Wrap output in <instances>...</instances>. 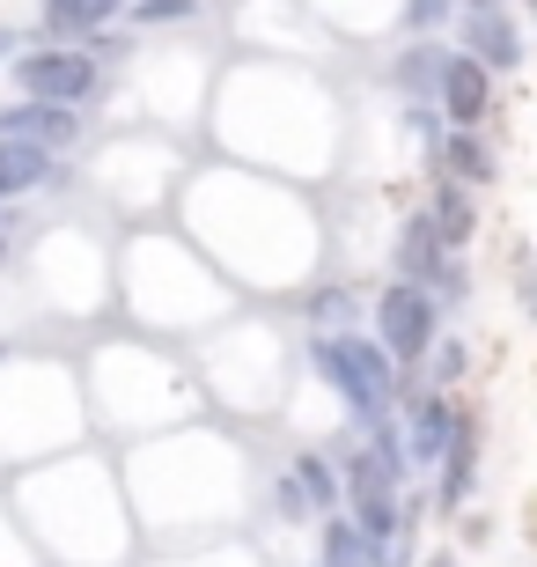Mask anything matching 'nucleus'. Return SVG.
Segmentation results:
<instances>
[{"instance_id":"nucleus-1","label":"nucleus","mask_w":537,"mask_h":567,"mask_svg":"<svg viewBox=\"0 0 537 567\" xmlns=\"http://www.w3.org/2000/svg\"><path fill=\"white\" fill-rule=\"evenodd\" d=\"M310 361L324 369L331 391H347V405L361 413L369 427L391 421V399H397V361L383 354V347H369V339H317Z\"/></svg>"},{"instance_id":"nucleus-2","label":"nucleus","mask_w":537,"mask_h":567,"mask_svg":"<svg viewBox=\"0 0 537 567\" xmlns=\"http://www.w3.org/2000/svg\"><path fill=\"white\" fill-rule=\"evenodd\" d=\"M397 472L383 457H375V450H361V457L347 464V494H353V530H361V538H369L375 553H383V560H397Z\"/></svg>"},{"instance_id":"nucleus-3","label":"nucleus","mask_w":537,"mask_h":567,"mask_svg":"<svg viewBox=\"0 0 537 567\" xmlns=\"http://www.w3.org/2000/svg\"><path fill=\"white\" fill-rule=\"evenodd\" d=\"M16 89L30 96V104H82L89 89H96V60L89 52H74V44H60V52H30V60H16Z\"/></svg>"},{"instance_id":"nucleus-4","label":"nucleus","mask_w":537,"mask_h":567,"mask_svg":"<svg viewBox=\"0 0 537 567\" xmlns=\"http://www.w3.org/2000/svg\"><path fill=\"white\" fill-rule=\"evenodd\" d=\"M375 324H383V354L413 369V361H427V347H434V295L413 288V280H397V288L375 302Z\"/></svg>"},{"instance_id":"nucleus-5","label":"nucleus","mask_w":537,"mask_h":567,"mask_svg":"<svg viewBox=\"0 0 537 567\" xmlns=\"http://www.w3.org/2000/svg\"><path fill=\"white\" fill-rule=\"evenodd\" d=\"M434 96H442V111H450L456 126H478V118H486V96H494V74H486L472 52H450V66H442Z\"/></svg>"},{"instance_id":"nucleus-6","label":"nucleus","mask_w":537,"mask_h":567,"mask_svg":"<svg viewBox=\"0 0 537 567\" xmlns=\"http://www.w3.org/2000/svg\"><path fill=\"white\" fill-rule=\"evenodd\" d=\"M397 274L413 280V288H456V274H442V229H434L427 214H413L405 221V236H397Z\"/></svg>"},{"instance_id":"nucleus-7","label":"nucleus","mask_w":537,"mask_h":567,"mask_svg":"<svg viewBox=\"0 0 537 567\" xmlns=\"http://www.w3.org/2000/svg\"><path fill=\"white\" fill-rule=\"evenodd\" d=\"M464 52H472L478 66L508 74V66L523 60V38H516V22L500 16V8H472V16H464Z\"/></svg>"},{"instance_id":"nucleus-8","label":"nucleus","mask_w":537,"mask_h":567,"mask_svg":"<svg viewBox=\"0 0 537 567\" xmlns=\"http://www.w3.org/2000/svg\"><path fill=\"white\" fill-rule=\"evenodd\" d=\"M472 464H478V421H472V413H456L450 450H442V508L472 502Z\"/></svg>"},{"instance_id":"nucleus-9","label":"nucleus","mask_w":537,"mask_h":567,"mask_svg":"<svg viewBox=\"0 0 537 567\" xmlns=\"http://www.w3.org/2000/svg\"><path fill=\"white\" fill-rule=\"evenodd\" d=\"M0 141H38V147H66L74 141V111L66 104H22L0 118Z\"/></svg>"},{"instance_id":"nucleus-10","label":"nucleus","mask_w":537,"mask_h":567,"mask_svg":"<svg viewBox=\"0 0 537 567\" xmlns=\"http://www.w3.org/2000/svg\"><path fill=\"white\" fill-rule=\"evenodd\" d=\"M450 427H456V413L427 391V399L413 405V435H405V457H413V464H442V450H450Z\"/></svg>"},{"instance_id":"nucleus-11","label":"nucleus","mask_w":537,"mask_h":567,"mask_svg":"<svg viewBox=\"0 0 537 567\" xmlns=\"http://www.w3.org/2000/svg\"><path fill=\"white\" fill-rule=\"evenodd\" d=\"M44 169H52V147H38V141H0V199H16V192L44 185Z\"/></svg>"},{"instance_id":"nucleus-12","label":"nucleus","mask_w":537,"mask_h":567,"mask_svg":"<svg viewBox=\"0 0 537 567\" xmlns=\"http://www.w3.org/2000/svg\"><path fill=\"white\" fill-rule=\"evenodd\" d=\"M118 8L125 0H44V30H52V38H89V30H104Z\"/></svg>"},{"instance_id":"nucleus-13","label":"nucleus","mask_w":537,"mask_h":567,"mask_svg":"<svg viewBox=\"0 0 537 567\" xmlns=\"http://www.w3.org/2000/svg\"><path fill=\"white\" fill-rule=\"evenodd\" d=\"M442 163H450L456 185H494V155H486V141H478L472 126H464V133H442Z\"/></svg>"},{"instance_id":"nucleus-14","label":"nucleus","mask_w":537,"mask_h":567,"mask_svg":"<svg viewBox=\"0 0 537 567\" xmlns=\"http://www.w3.org/2000/svg\"><path fill=\"white\" fill-rule=\"evenodd\" d=\"M434 229H442V244H464L472 236V199H464L456 177H442V192H434Z\"/></svg>"},{"instance_id":"nucleus-15","label":"nucleus","mask_w":537,"mask_h":567,"mask_svg":"<svg viewBox=\"0 0 537 567\" xmlns=\"http://www.w3.org/2000/svg\"><path fill=\"white\" fill-rule=\"evenodd\" d=\"M442 66H450V52H442V44H413V52L397 60V82H405V89L420 96V89H434V82H442Z\"/></svg>"},{"instance_id":"nucleus-16","label":"nucleus","mask_w":537,"mask_h":567,"mask_svg":"<svg viewBox=\"0 0 537 567\" xmlns=\"http://www.w3.org/2000/svg\"><path fill=\"white\" fill-rule=\"evenodd\" d=\"M295 486H310V508H324L339 486H331V464L324 457H295Z\"/></svg>"},{"instance_id":"nucleus-17","label":"nucleus","mask_w":537,"mask_h":567,"mask_svg":"<svg viewBox=\"0 0 537 567\" xmlns=\"http://www.w3.org/2000/svg\"><path fill=\"white\" fill-rule=\"evenodd\" d=\"M192 16V0H133V22H177Z\"/></svg>"},{"instance_id":"nucleus-18","label":"nucleus","mask_w":537,"mask_h":567,"mask_svg":"<svg viewBox=\"0 0 537 567\" xmlns=\"http://www.w3.org/2000/svg\"><path fill=\"white\" fill-rule=\"evenodd\" d=\"M450 8L456 0H405V22H413V30H434V22H450Z\"/></svg>"},{"instance_id":"nucleus-19","label":"nucleus","mask_w":537,"mask_h":567,"mask_svg":"<svg viewBox=\"0 0 537 567\" xmlns=\"http://www.w3.org/2000/svg\"><path fill=\"white\" fill-rule=\"evenodd\" d=\"M434 377H442V383L464 377V347H442V354H434Z\"/></svg>"},{"instance_id":"nucleus-20","label":"nucleus","mask_w":537,"mask_h":567,"mask_svg":"<svg viewBox=\"0 0 537 567\" xmlns=\"http://www.w3.org/2000/svg\"><path fill=\"white\" fill-rule=\"evenodd\" d=\"M472 8H500V0H472Z\"/></svg>"},{"instance_id":"nucleus-21","label":"nucleus","mask_w":537,"mask_h":567,"mask_svg":"<svg viewBox=\"0 0 537 567\" xmlns=\"http://www.w3.org/2000/svg\"><path fill=\"white\" fill-rule=\"evenodd\" d=\"M530 310H537V288H530Z\"/></svg>"},{"instance_id":"nucleus-22","label":"nucleus","mask_w":537,"mask_h":567,"mask_svg":"<svg viewBox=\"0 0 537 567\" xmlns=\"http://www.w3.org/2000/svg\"><path fill=\"white\" fill-rule=\"evenodd\" d=\"M0 251H8V244H0Z\"/></svg>"},{"instance_id":"nucleus-23","label":"nucleus","mask_w":537,"mask_h":567,"mask_svg":"<svg viewBox=\"0 0 537 567\" xmlns=\"http://www.w3.org/2000/svg\"><path fill=\"white\" fill-rule=\"evenodd\" d=\"M434 567H442V560H434Z\"/></svg>"}]
</instances>
